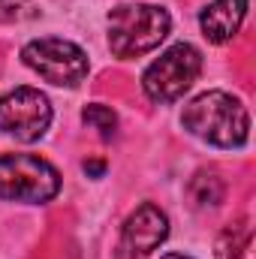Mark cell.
<instances>
[{
    "mask_svg": "<svg viewBox=\"0 0 256 259\" xmlns=\"http://www.w3.org/2000/svg\"><path fill=\"white\" fill-rule=\"evenodd\" d=\"M184 130L214 145V148H241L250 136V115L244 103L226 91H205L193 97L181 112Z\"/></svg>",
    "mask_w": 256,
    "mask_h": 259,
    "instance_id": "6da1fadb",
    "label": "cell"
},
{
    "mask_svg": "<svg viewBox=\"0 0 256 259\" xmlns=\"http://www.w3.org/2000/svg\"><path fill=\"white\" fill-rule=\"evenodd\" d=\"M169 12L154 3H121L109 12V49L121 61L154 52L169 36Z\"/></svg>",
    "mask_w": 256,
    "mask_h": 259,
    "instance_id": "7a4b0ae2",
    "label": "cell"
},
{
    "mask_svg": "<svg viewBox=\"0 0 256 259\" xmlns=\"http://www.w3.org/2000/svg\"><path fill=\"white\" fill-rule=\"evenodd\" d=\"M61 190V172L36 154H0V199L42 205Z\"/></svg>",
    "mask_w": 256,
    "mask_h": 259,
    "instance_id": "3957f363",
    "label": "cell"
},
{
    "mask_svg": "<svg viewBox=\"0 0 256 259\" xmlns=\"http://www.w3.org/2000/svg\"><path fill=\"white\" fill-rule=\"evenodd\" d=\"M21 61L27 69H33L39 78H46L55 88H78L91 69L84 49L58 36H42L27 42L21 49Z\"/></svg>",
    "mask_w": 256,
    "mask_h": 259,
    "instance_id": "277c9868",
    "label": "cell"
},
{
    "mask_svg": "<svg viewBox=\"0 0 256 259\" xmlns=\"http://www.w3.org/2000/svg\"><path fill=\"white\" fill-rule=\"evenodd\" d=\"M202 72V52L190 42H178L166 49L154 64L145 69L142 88L154 103H175L193 88Z\"/></svg>",
    "mask_w": 256,
    "mask_h": 259,
    "instance_id": "5b68a950",
    "label": "cell"
},
{
    "mask_svg": "<svg viewBox=\"0 0 256 259\" xmlns=\"http://www.w3.org/2000/svg\"><path fill=\"white\" fill-rule=\"evenodd\" d=\"M52 127V103L36 88H15L0 97V133L18 142H36Z\"/></svg>",
    "mask_w": 256,
    "mask_h": 259,
    "instance_id": "8992f818",
    "label": "cell"
},
{
    "mask_svg": "<svg viewBox=\"0 0 256 259\" xmlns=\"http://www.w3.org/2000/svg\"><path fill=\"white\" fill-rule=\"evenodd\" d=\"M166 238H169V217L154 202H142L121 226L115 259H145Z\"/></svg>",
    "mask_w": 256,
    "mask_h": 259,
    "instance_id": "52a82bcc",
    "label": "cell"
},
{
    "mask_svg": "<svg viewBox=\"0 0 256 259\" xmlns=\"http://www.w3.org/2000/svg\"><path fill=\"white\" fill-rule=\"evenodd\" d=\"M244 15H247V0H214L202 9L199 27L208 36V42L223 46L241 30Z\"/></svg>",
    "mask_w": 256,
    "mask_h": 259,
    "instance_id": "ba28073f",
    "label": "cell"
},
{
    "mask_svg": "<svg viewBox=\"0 0 256 259\" xmlns=\"http://www.w3.org/2000/svg\"><path fill=\"white\" fill-rule=\"evenodd\" d=\"M223 193H226V187L217 172H196L187 184V196H190L193 208H199V211L217 208L223 202Z\"/></svg>",
    "mask_w": 256,
    "mask_h": 259,
    "instance_id": "9c48e42d",
    "label": "cell"
},
{
    "mask_svg": "<svg viewBox=\"0 0 256 259\" xmlns=\"http://www.w3.org/2000/svg\"><path fill=\"white\" fill-rule=\"evenodd\" d=\"M81 121L88 127H94L103 139H112L115 130H118V115L112 112V106H103V103H91L81 109Z\"/></svg>",
    "mask_w": 256,
    "mask_h": 259,
    "instance_id": "30bf717a",
    "label": "cell"
},
{
    "mask_svg": "<svg viewBox=\"0 0 256 259\" xmlns=\"http://www.w3.org/2000/svg\"><path fill=\"white\" fill-rule=\"evenodd\" d=\"M33 15H36L33 0H0V21L3 24H15V21L33 18Z\"/></svg>",
    "mask_w": 256,
    "mask_h": 259,
    "instance_id": "8fae6325",
    "label": "cell"
},
{
    "mask_svg": "<svg viewBox=\"0 0 256 259\" xmlns=\"http://www.w3.org/2000/svg\"><path fill=\"white\" fill-rule=\"evenodd\" d=\"M241 244H244V238H241V241H235V238H232V229H226V232H223V238H220V244H217V256H220V259H238Z\"/></svg>",
    "mask_w": 256,
    "mask_h": 259,
    "instance_id": "7c38bea8",
    "label": "cell"
},
{
    "mask_svg": "<svg viewBox=\"0 0 256 259\" xmlns=\"http://www.w3.org/2000/svg\"><path fill=\"white\" fill-rule=\"evenodd\" d=\"M91 178H103L106 175V160H84V166H81Z\"/></svg>",
    "mask_w": 256,
    "mask_h": 259,
    "instance_id": "4fadbf2b",
    "label": "cell"
},
{
    "mask_svg": "<svg viewBox=\"0 0 256 259\" xmlns=\"http://www.w3.org/2000/svg\"><path fill=\"white\" fill-rule=\"evenodd\" d=\"M160 259H193V256H184V253H166V256H160Z\"/></svg>",
    "mask_w": 256,
    "mask_h": 259,
    "instance_id": "5bb4252c",
    "label": "cell"
}]
</instances>
